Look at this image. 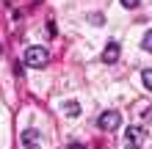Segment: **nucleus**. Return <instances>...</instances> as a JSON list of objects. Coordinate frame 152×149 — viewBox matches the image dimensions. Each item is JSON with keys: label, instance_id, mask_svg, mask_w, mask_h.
I'll return each mask as SVG.
<instances>
[{"label": "nucleus", "instance_id": "1", "mask_svg": "<svg viewBox=\"0 0 152 149\" xmlns=\"http://www.w3.org/2000/svg\"><path fill=\"white\" fill-rule=\"evenodd\" d=\"M25 64L33 66V69H42L50 64V50L42 47V44H31L28 50H25Z\"/></svg>", "mask_w": 152, "mask_h": 149}, {"label": "nucleus", "instance_id": "2", "mask_svg": "<svg viewBox=\"0 0 152 149\" xmlns=\"http://www.w3.org/2000/svg\"><path fill=\"white\" fill-rule=\"evenodd\" d=\"M97 127L105 130V133H113V130H119V127H122V116H119V110H105V113H100V119H97Z\"/></svg>", "mask_w": 152, "mask_h": 149}, {"label": "nucleus", "instance_id": "3", "mask_svg": "<svg viewBox=\"0 0 152 149\" xmlns=\"http://www.w3.org/2000/svg\"><path fill=\"white\" fill-rule=\"evenodd\" d=\"M122 146L124 149H141L144 146V130L141 127H127L122 135Z\"/></svg>", "mask_w": 152, "mask_h": 149}, {"label": "nucleus", "instance_id": "4", "mask_svg": "<svg viewBox=\"0 0 152 149\" xmlns=\"http://www.w3.org/2000/svg\"><path fill=\"white\" fill-rule=\"evenodd\" d=\"M39 144H42V133L39 130H22V146L25 149H39Z\"/></svg>", "mask_w": 152, "mask_h": 149}, {"label": "nucleus", "instance_id": "5", "mask_svg": "<svg viewBox=\"0 0 152 149\" xmlns=\"http://www.w3.org/2000/svg\"><path fill=\"white\" fill-rule=\"evenodd\" d=\"M119 52H122V47L116 44V41H108L105 50H102V61L105 64H116V61H119Z\"/></svg>", "mask_w": 152, "mask_h": 149}, {"label": "nucleus", "instance_id": "6", "mask_svg": "<svg viewBox=\"0 0 152 149\" xmlns=\"http://www.w3.org/2000/svg\"><path fill=\"white\" fill-rule=\"evenodd\" d=\"M61 110H64L66 119H77V116H80V105H77L75 100H66L64 105H61Z\"/></svg>", "mask_w": 152, "mask_h": 149}, {"label": "nucleus", "instance_id": "7", "mask_svg": "<svg viewBox=\"0 0 152 149\" xmlns=\"http://www.w3.org/2000/svg\"><path fill=\"white\" fill-rule=\"evenodd\" d=\"M141 83H144V89L152 91V69H144V72H141Z\"/></svg>", "mask_w": 152, "mask_h": 149}, {"label": "nucleus", "instance_id": "8", "mask_svg": "<svg viewBox=\"0 0 152 149\" xmlns=\"http://www.w3.org/2000/svg\"><path fill=\"white\" fill-rule=\"evenodd\" d=\"M141 50L152 52V31H147V33H144V39H141Z\"/></svg>", "mask_w": 152, "mask_h": 149}, {"label": "nucleus", "instance_id": "9", "mask_svg": "<svg viewBox=\"0 0 152 149\" xmlns=\"http://www.w3.org/2000/svg\"><path fill=\"white\" fill-rule=\"evenodd\" d=\"M119 3H122L124 8H130V11H133V8H138V6H141V0H119Z\"/></svg>", "mask_w": 152, "mask_h": 149}, {"label": "nucleus", "instance_id": "10", "mask_svg": "<svg viewBox=\"0 0 152 149\" xmlns=\"http://www.w3.org/2000/svg\"><path fill=\"white\" fill-rule=\"evenodd\" d=\"M69 149H83V144H69Z\"/></svg>", "mask_w": 152, "mask_h": 149}]
</instances>
